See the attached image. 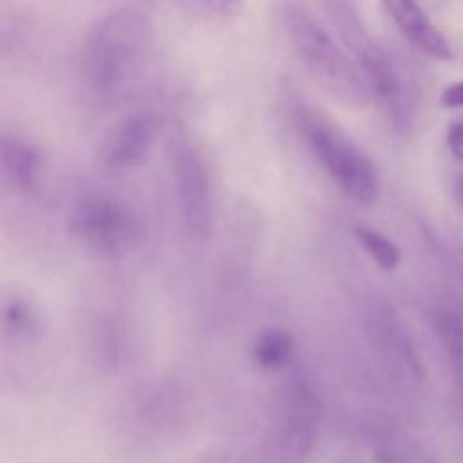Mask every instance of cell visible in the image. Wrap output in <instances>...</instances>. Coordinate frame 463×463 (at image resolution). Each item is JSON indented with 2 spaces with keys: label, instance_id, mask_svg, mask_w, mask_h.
<instances>
[{
  "label": "cell",
  "instance_id": "18",
  "mask_svg": "<svg viewBox=\"0 0 463 463\" xmlns=\"http://www.w3.org/2000/svg\"><path fill=\"white\" fill-rule=\"evenodd\" d=\"M447 143L452 154L463 161V121L450 127L447 134Z\"/></svg>",
  "mask_w": 463,
  "mask_h": 463
},
{
  "label": "cell",
  "instance_id": "14",
  "mask_svg": "<svg viewBox=\"0 0 463 463\" xmlns=\"http://www.w3.org/2000/svg\"><path fill=\"white\" fill-rule=\"evenodd\" d=\"M354 235L362 248L367 251V255L382 268L387 271L396 269L400 264V250L392 241H389L385 235L369 230V228H356Z\"/></svg>",
  "mask_w": 463,
  "mask_h": 463
},
{
  "label": "cell",
  "instance_id": "7",
  "mask_svg": "<svg viewBox=\"0 0 463 463\" xmlns=\"http://www.w3.org/2000/svg\"><path fill=\"white\" fill-rule=\"evenodd\" d=\"M161 130L157 112L143 109L123 118L103 139L99 161L110 172H127L139 166L152 150Z\"/></svg>",
  "mask_w": 463,
  "mask_h": 463
},
{
  "label": "cell",
  "instance_id": "17",
  "mask_svg": "<svg viewBox=\"0 0 463 463\" xmlns=\"http://www.w3.org/2000/svg\"><path fill=\"white\" fill-rule=\"evenodd\" d=\"M441 103L450 109L463 107V80L449 85L441 94Z\"/></svg>",
  "mask_w": 463,
  "mask_h": 463
},
{
  "label": "cell",
  "instance_id": "10",
  "mask_svg": "<svg viewBox=\"0 0 463 463\" xmlns=\"http://www.w3.org/2000/svg\"><path fill=\"white\" fill-rule=\"evenodd\" d=\"M43 172L40 148L13 132H0V181L20 192L38 186Z\"/></svg>",
  "mask_w": 463,
  "mask_h": 463
},
{
  "label": "cell",
  "instance_id": "19",
  "mask_svg": "<svg viewBox=\"0 0 463 463\" xmlns=\"http://www.w3.org/2000/svg\"><path fill=\"white\" fill-rule=\"evenodd\" d=\"M459 192H461V195H463V177L459 179Z\"/></svg>",
  "mask_w": 463,
  "mask_h": 463
},
{
  "label": "cell",
  "instance_id": "8",
  "mask_svg": "<svg viewBox=\"0 0 463 463\" xmlns=\"http://www.w3.org/2000/svg\"><path fill=\"white\" fill-rule=\"evenodd\" d=\"M320 420V400L313 387L300 376L286 387L282 400L280 447L291 459L304 458L313 447Z\"/></svg>",
  "mask_w": 463,
  "mask_h": 463
},
{
  "label": "cell",
  "instance_id": "13",
  "mask_svg": "<svg viewBox=\"0 0 463 463\" xmlns=\"http://www.w3.org/2000/svg\"><path fill=\"white\" fill-rule=\"evenodd\" d=\"M430 322L449 354L463 367V313L452 307H439L432 313Z\"/></svg>",
  "mask_w": 463,
  "mask_h": 463
},
{
  "label": "cell",
  "instance_id": "12",
  "mask_svg": "<svg viewBox=\"0 0 463 463\" xmlns=\"http://www.w3.org/2000/svg\"><path fill=\"white\" fill-rule=\"evenodd\" d=\"M293 347L295 344L288 331L269 327L259 335L253 347V358L264 369H280L289 362Z\"/></svg>",
  "mask_w": 463,
  "mask_h": 463
},
{
  "label": "cell",
  "instance_id": "6",
  "mask_svg": "<svg viewBox=\"0 0 463 463\" xmlns=\"http://www.w3.org/2000/svg\"><path fill=\"white\" fill-rule=\"evenodd\" d=\"M172 166L183 222L194 237L203 239L210 230V183L204 161L194 146L177 143Z\"/></svg>",
  "mask_w": 463,
  "mask_h": 463
},
{
  "label": "cell",
  "instance_id": "5",
  "mask_svg": "<svg viewBox=\"0 0 463 463\" xmlns=\"http://www.w3.org/2000/svg\"><path fill=\"white\" fill-rule=\"evenodd\" d=\"M72 228L92 248L110 255L132 248L139 235V222L130 208L105 195L80 201L72 212Z\"/></svg>",
  "mask_w": 463,
  "mask_h": 463
},
{
  "label": "cell",
  "instance_id": "2",
  "mask_svg": "<svg viewBox=\"0 0 463 463\" xmlns=\"http://www.w3.org/2000/svg\"><path fill=\"white\" fill-rule=\"evenodd\" d=\"M324 2L333 25L362 71L365 87L383 105L392 123L409 130L420 110V87L414 71L402 56L373 40L353 0Z\"/></svg>",
  "mask_w": 463,
  "mask_h": 463
},
{
  "label": "cell",
  "instance_id": "16",
  "mask_svg": "<svg viewBox=\"0 0 463 463\" xmlns=\"http://www.w3.org/2000/svg\"><path fill=\"white\" fill-rule=\"evenodd\" d=\"M192 2L195 4V7L210 14H228L239 4V0H192Z\"/></svg>",
  "mask_w": 463,
  "mask_h": 463
},
{
  "label": "cell",
  "instance_id": "9",
  "mask_svg": "<svg viewBox=\"0 0 463 463\" xmlns=\"http://www.w3.org/2000/svg\"><path fill=\"white\" fill-rule=\"evenodd\" d=\"M365 326L373 345L394 371L411 378H420L421 364L414 351L412 338L385 300H378L367 309Z\"/></svg>",
  "mask_w": 463,
  "mask_h": 463
},
{
  "label": "cell",
  "instance_id": "4",
  "mask_svg": "<svg viewBox=\"0 0 463 463\" xmlns=\"http://www.w3.org/2000/svg\"><path fill=\"white\" fill-rule=\"evenodd\" d=\"M291 116L317 161L345 194L362 203L378 195V172L373 161L342 128L306 103H297Z\"/></svg>",
  "mask_w": 463,
  "mask_h": 463
},
{
  "label": "cell",
  "instance_id": "1",
  "mask_svg": "<svg viewBox=\"0 0 463 463\" xmlns=\"http://www.w3.org/2000/svg\"><path fill=\"white\" fill-rule=\"evenodd\" d=\"M152 49V25L134 7H118L89 31L81 51V80L92 98L123 96L143 72Z\"/></svg>",
  "mask_w": 463,
  "mask_h": 463
},
{
  "label": "cell",
  "instance_id": "3",
  "mask_svg": "<svg viewBox=\"0 0 463 463\" xmlns=\"http://www.w3.org/2000/svg\"><path fill=\"white\" fill-rule=\"evenodd\" d=\"M282 18L295 54L318 87L345 109H364L369 90L322 24L298 4H286Z\"/></svg>",
  "mask_w": 463,
  "mask_h": 463
},
{
  "label": "cell",
  "instance_id": "15",
  "mask_svg": "<svg viewBox=\"0 0 463 463\" xmlns=\"http://www.w3.org/2000/svg\"><path fill=\"white\" fill-rule=\"evenodd\" d=\"M385 463H436L430 456H427L421 450L416 449H400V450H391L383 456Z\"/></svg>",
  "mask_w": 463,
  "mask_h": 463
},
{
  "label": "cell",
  "instance_id": "11",
  "mask_svg": "<svg viewBox=\"0 0 463 463\" xmlns=\"http://www.w3.org/2000/svg\"><path fill=\"white\" fill-rule=\"evenodd\" d=\"M383 5L411 43L438 60H452L449 42L432 25L416 0H383Z\"/></svg>",
  "mask_w": 463,
  "mask_h": 463
}]
</instances>
